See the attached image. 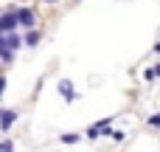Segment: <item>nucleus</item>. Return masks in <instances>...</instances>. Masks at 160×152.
<instances>
[{
  "mask_svg": "<svg viewBox=\"0 0 160 152\" xmlns=\"http://www.w3.org/2000/svg\"><path fill=\"white\" fill-rule=\"evenodd\" d=\"M155 54H160V42H158V45H155Z\"/></svg>",
  "mask_w": 160,
  "mask_h": 152,
  "instance_id": "14",
  "label": "nucleus"
},
{
  "mask_svg": "<svg viewBox=\"0 0 160 152\" xmlns=\"http://www.w3.org/2000/svg\"><path fill=\"white\" fill-rule=\"evenodd\" d=\"M59 93H62V99H65V102H76V96H79L70 79H62V82H59Z\"/></svg>",
  "mask_w": 160,
  "mask_h": 152,
  "instance_id": "5",
  "label": "nucleus"
},
{
  "mask_svg": "<svg viewBox=\"0 0 160 152\" xmlns=\"http://www.w3.org/2000/svg\"><path fill=\"white\" fill-rule=\"evenodd\" d=\"M110 130H112V118H104V121H96L90 130H87V138H104V135H110Z\"/></svg>",
  "mask_w": 160,
  "mask_h": 152,
  "instance_id": "1",
  "label": "nucleus"
},
{
  "mask_svg": "<svg viewBox=\"0 0 160 152\" xmlns=\"http://www.w3.org/2000/svg\"><path fill=\"white\" fill-rule=\"evenodd\" d=\"M0 147H3V152H14V141H11V138H8V141H3V144H0Z\"/></svg>",
  "mask_w": 160,
  "mask_h": 152,
  "instance_id": "11",
  "label": "nucleus"
},
{
  "mask_svg": "<svg viewBox=\"0 0 160 152\" xmlns=\"http://www.w3.org/2000/svg\"><path fill=\"white\" fill-rule=\"evenodd\" d=\"M0 62H14V51H6V48H0Z\"/></svg>",
  "mask_w": 160,
  "mask_h": 152,
  "instance_id": "8",
  "label": "nucleus"
},
{
  "mask_svg": "<svg viewBox=\"0 0 160 152\" xmlns=\"http://www.w3.org/2000/svg\"><path fill=\"white\" fill-rule=\"evenodd\" d=\"M42 3H59V0H42Z\"/></svg>",
  "mask_w": 160,
  "mask_h": 152,
  "instance_id": "15",
  "label": "nucleus"
},
{
  "mask_svg": "<svg viewBox=\"0 0 160 152\" xmlns=\"http://www.w3.org/2000/svg\"><path fill=\"white\" fill-rule=\"evenodd\" d=\"M14 14H17V25H22V28H34L37 25V14L31 8H14Z\"/></svg>",
  "mask_w": 160,
  "mask_h": 152,
  "instance_id": "2",
  "label": "nucleus"
},
{
  "mask_svg": "<svg viewBox=\"0 0 160 152\" xmlns=\"http://www.w3.org/2000/svg\"><path fill=\"white\" fill-rule=\"evenodd\" d=\"M0 152H3V147H0Z\"/></svg>",
  "mask_w": 160,
  "mask_h": 152,
  "instance_id": "16",
  "label": "nucleus"
},
{
  "mask_svg": "<svg viewBox=\"0 0 160 152\" xmlns=\"http://www.w3.org/2000/svg\"><path fill=\"white\" fill-rule=\"evenodd\" d=\"M39 39H42V34H39L37 28H28V31H25V37H22V45L34 48V45H39Z\"/></svg>",
  "mask_w": 160,
  "mask_h": 152,
  "instance_id": "6",
  "label": "nucleus"
},
{
  "mask_svg": "<svg viewBox=\"0 0 160 152\" xmlns=\"http://www.w3.org/2000/svg\"><path fill=\"white\" fill-rule=\"evenodd\" d=\"M152 76H155V79H160V62H158V65H152Z\"/></svg>",
  "mask_w": 160,
  "mask_h": 152,
  "instance_id": "12",
  "label": "nucleus"
},
{
  "mask_svg": "<svg viewBox=\"0 0 160 152\" xmlns=\"http://www.w3.org/2000/svg\"><path fill=\"white\" fill-rule=\"evenodd\" d=\"M14 121H17V110H11V107L0 110V130H3V133H8V130L14 127Z\"/></svg>",
  "mask_w": 160,
  "mask_h": 152,
  "instance_id": "4",
  "label": "nucleus"
},
{
  "mask_svg": "<svg viewBox=\"0 0 160 152\" xmlns=\"http://www.w3.org/2000/svg\"><path fill=\"white\" fill-rule=\"evenodd\" d=\"M82 138H84L82 133H62V135H59V141H62V144H79Z\"/></svg>",
  "mask_w": 160,
  "mask_h": 152,
  "instance_id": "7",
  "label": "nucleus"
},
{
  "mask_svg": "<svg viewBox=\"0 0 160 152\" xmlns=\"http://www.w3.org/2000/svg\"><path fill=\"white\" fill-rule=\"evenodd\" d=\"M110 138H112V141H124L127 135H124V130H110Z\"/></svg>",
  "mask_w": 160,
  "mask_h": 152,
  "instance_id": "9",
  "label": "nucleus"
},
{
  "mask_svg": "<svg viewBox=\"0 0 160 152\" xmlns=\"http://www.w3.org/2000/svg\"><path fill=\"white\" fill-rule=\"evenodd\" d=\"M3 93H6V76L0 73V96H3Z\"/></svg>",
  "mask_w": 160,
  "mask_h": 152,
  "instance_id": "13",
  "label": "nucleus"
},
{
  "mask_svg": "<svg viewBox=\"0 0 160 152\" xmlns=\"http://www.w3.org/2000/svg\"><path fill=\"white\" fill-rule=\"evenodd\" d=\"M11 31H17V14H14V8H8L6 14H0V34H11Z\"/></svg>",
  "mask_w": 160,
  "mask_h": 152,
  "instance_id": "3",
  "label": "nucleus"
},
{
  "mask_svg": "<svg viewBox=\"0 0 160 152\" xmlns=\"http://www.w3.org/2000/svg\"><path fill=\"white\" fill-rule=\"evenodd\" d=\"M146 124L158 130V127H160V113H155V116H149V121H146Z\"/></svg>",
  "mask_w": 160,
  "mask_h": 152,
  "instance_id": "10",
  "label": "nucleus"
}]
</instances>
